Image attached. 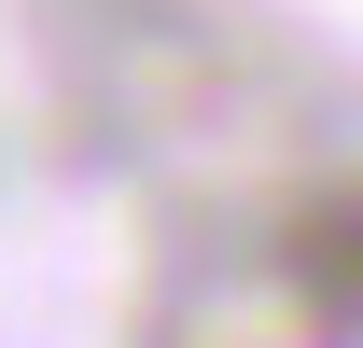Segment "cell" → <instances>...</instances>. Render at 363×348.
I'll list each match as a JSON object with an SVG mask.
<instances>
[{
  "instance_id": "1",
  "label": "cell",
  "mask_w": 363,
  "mask_h": 348,
  "mask_svg": "<svg viewBox=\"0 0 363 348\" xmlns=\"http://www.w3.org/2000/svg\"><path fill=\"white\" fill-rule=\"evenodd\" d=\"M279 279H294V306L321 335H363V181H321L279 223Z\"/></svg>"
}]
</instances>
